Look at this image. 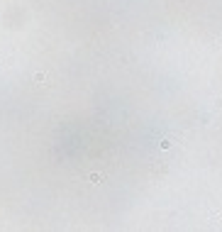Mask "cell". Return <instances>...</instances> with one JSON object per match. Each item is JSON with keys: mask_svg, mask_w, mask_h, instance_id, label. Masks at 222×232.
<instances>
[{"mask_svg": "<svg viewBox=\"0 0 222 232\" xmlns=\"http://www.w3.org/2000/svg\"><path fill=\"white\" fill-rule=\"evenodd\" d=\"M103 179H105L103 174H91V183H100Z\"/></svg>", "mask_w": 222, "mask_h": 232, "instance_id": "1", "label": "cell"}, {"mask_svg": "<svg viewBox=\"0 0 222 232\" xmlns=\"http://www.w3.org/2000/svg\"><path fill=\"white\" fill-rule=\"evenodd\" d=\"M34 81H37V83H44V81H46V73H37V76H34Z\"/></svg>", "mask_w": 222, "mask_h": 232, "instance_id": "2", "label": "cell"}, {"mask_svg": "<svg viewBox=\"0 0 222 232\" xmlns=\"http://www.w3.org/2000/svg\"><path fill=\"white\" fill-rule=\"evenodd\" d=\"M171 147V139H161V149H169Z\"/></svg>", "mask_w": 222, "mask_h": 232, "instance_id": "3", "label": "cell"}]
</instances>
